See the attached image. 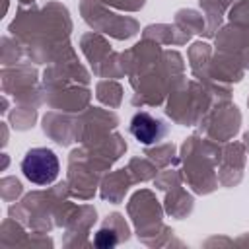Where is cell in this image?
<instances>
[{
	"mask_svg": "<svg viewBox=\"0 0 249 249\" xmlns=\"http://www.w3.org/2000/svg\"><path fill=\"white\" fill-rule=\"evenodd\" d=\"M21 171L35 185H51L58 175V158L49 148H31L21 161Z\"/></svg>",
	"mask_w": 249,
	"mask_h": 249,
	"instance_id": "obj_1",
	"label": "cell"
},
{
	"mask_svg": "<svg viewBox=\"0 0 249 249\" xmlns=\"http://www.w3.org/2000/svg\"><path fill=\"white\" fill-rule=\"evenodd\" d=\"M130 132L134 134L136 140H140L142 144H152L156 142L158 138H161L163 134V124L161 121L154 119L152 115L148 113H136L132 117V123H130Z\"/></svg>",
	"mask_w": 249,
	"mask_h": 249,
	"instance_id": "obj_2",
	"label": "cell"
},
{
	"mask_svg": "<svg viewBox=\"0 0 249 249\" xmlns=\"http://www.w3.org/2000/svg\"><path fill=\"white\" fill-rule=\"evenodd\" d=\"M115 243H117V237H115V233L109 231V230H101V231L95 235V245H97V247H111V245H115Z\"/></svg>",
	"mask_w": 249,
	"mask_h": 249,
	"instance_id": "obj_3",
	"label": "cell"
}]
</instances>
